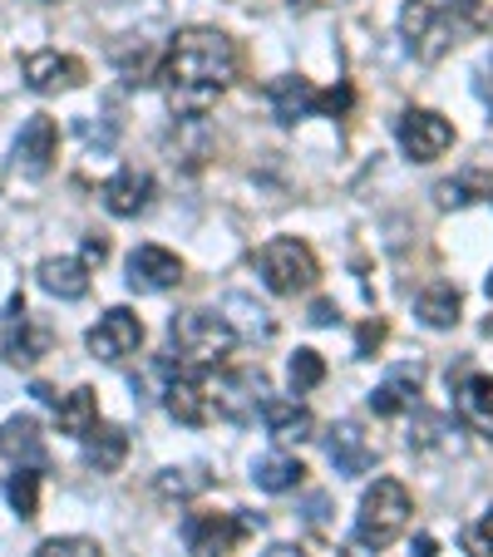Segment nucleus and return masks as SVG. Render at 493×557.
<instances>
[{"mask_svg":"<svg viewBox=\"0 0 493 557\" xmlns=\"http://www.w3.org/2000/svg\"><path fill=\"white\" fill-rule=\"evenodd\" d=\"M232 79H237V45L222 30H212V25L178 30L163 64H158V85L169 95L173 114L183 119L202 114L212 99H222L232 89Z\"/></svg>","mask_w":493,"mask_h":557,"instance_id":"obj_1","label":"nucleus"},{"mask_svg":"<svg viewBox=\"0 0 493 557\" xmlns=\"http://www.w3.org/2000/svg\"><path fill=\"white\" fill-rule=\"evenodd\" d=\"M169 341H173V360L188 370H218L222 360L237 350V331H232L227 315H212V311H183L169 321Z\"/></svg>","mask_w":493,"mask_h":557,"instance_id":"obj_2","label":"nucleus"},{"mask_svg":"<svg viewBox=\"0 0 493 557\" xmlns=\"http://www.w3.org/2000/svg\"><path fill=\"white\" fill-rule=\"evenodd\" d=\"M409 513H415L409 488L399 484V479H375V484L366 488V498H360L356 543L370 547V553H380V547H390L409 528Z\"/></svg>","mask_w":493,"mask_h":557,"instance_id":"obj_3","label":"nucleus"},{"mask_svg":"<svg viewBox=\"0 0 493 557\" xmlns=\"http://www.w3.org/2000/svg\"><path fill=\"white\" fill-rule=\"evenodd\" d=\"M252 267L272 296L311 292L316 276H321V262H316V252L301 243V237H272V243H262L252 257Z\"/></svg>","mask_w":493,"mask_h":557,"instance_id":"obj_4","label":"nucleus"},{"mask_svg":"<svg viewBox=\"0 0 493 557\" xmlns=\"http://www.w3.org/2000/svg\"><path fill=\"white\" fill-rule=\"evenodd\" d=\"M257 528H262V518L252 513H188L183 518V543H188L193 557H227Z\"/></svg>","mask_w":493,"mask_h":557,"instance_id":"obj_5","label":"nucleus"},{"mask_svg":"<svg viewBox=\"0 0 493 557\" xmlns=\"http://www.w3.org/2000/svg\"><path fill=\"white\" fill-rule=\"evenodd\" d=\"M399 35H405L409 50L420 54V60H440L454 45V35H464V30L444 0H409L405 11H399Z\"/></svg>","mask_w":493,"mask_h":557,"instance_id":"obj_6","label":"nucleus"},{"mask_svg":"<svg viewBox=\"0 0 493 557\" xmlns=\"http://www.w3.org/2000/svg\"><path fill=\"white\" fill-rule=\"evenodd\" d=\"M395 138H399V148H405V158L434 163V158L454 144V124L444 114H434V109H405V114L395 119Z\"/></svg>","mask_w":493,"mask_h":557,"instance_id":"obj_7","label":"nucleus"},{"mask_svg":"<svg viewBox=\"0 0 493 557\" xmlns=\"http://www.w3.org/2000/svg\"><path fill=\"white\" fill-rule=\"evenodd\" d=\"M212 389V414H227V420H252L267 400V380L262 370H222L218 380H208Z\"/></svg>","mask_w":493,"mask_h":557,"instance_id":"obj_8","label":"nucleus"},{"mask_svg":"<svg viewBox=\"0 0 493 557\" xmlns=\"http://www.w3.org/2000/svg\"><path fill=\"white\" fill-rule=\"evenodd\" d=\"M89 356L95 360H124V356H134L138 346H144V321H138L128 306H114V311H104L99 315V326H89Z\"/></svg>","mask_w":493,"mask_h":557,"instance_id":"obj_9","label":"nucleus"},{"mask_svg":"<svg viewBox=\"0 0 493 557\" xmlns=\"http://www.w3.org/2000/svg\"><path fill=\"white\" fill-rule=\"evenodd\" d=\"M163 410H169L178 424H188V430L208 424V420H212V389H208V375H202V370L178 366V375H169V385H163Z\"/></svg>","mask_w":493,"mask_h":557,"instance_id":"obj_10","label":"nucleus"},{"mask_svg":"<svg viewBox=\"0 0 493 557\" xmlns=\"http://www.w3.org/2000/svg\"><path fill=\"white\" fill-rule=\"evenodd\" d=\"M54 153H60V124L50 114H35L30 124L15 134V173L25 178H45L54 169Z\"/></svg>","mask_w":493,"mask_h":557,"instance_id":"obj_11","label":"nucleus"},{"mask_svg":"<svg viewBox=\"0 0 493 557\" xmlns=\"http://www.w3.org/2000/svg\"><path fill=\"white\" fill-rule=\"evenodd\" d=\"M89 79L85 60H74V54H60V50H40L25 60V85L35 89V95H70V89H79Z\"/></svg>","mask_w":493,"mask_h":557,"instance_id":"obj_12","label":"nucleus"},{"mask_svg":"<svg viewBox=\"0 0 493 557\" xmlns=\"http://www.w3.org/2000/svg\"><path fill=\"white\" fill-rule=\"evenodd\" d=\"M178 282H183V262L169 252V247L144 243L128 252V286H134V292L158 296V292H173Z\"/></svg>","mask_w":493,"mask_h":557,"instance_id":"obj_13","label":"nucleus"},{"mask_svg":"<svg viewBox=\"0 0 493 557\" xmlns=\"http://www.w3.org/2000/svg\"><path fill=\"white\" fill-rule=\"evenodd\" d=\"M50 331L35 326L30 315H25V301H11V326H5V341H0V356L11 360V366H35V360L50 350Z\"/></svg>","mask_w":493,"mask_h":557,"instance_id":"obj_14","label":"nucleus"},{"mask_svg":"<svg viewBox=\"0 0 493 557\" xmlns=\"http://www.w3.org/2000/svg\"><path fill=\"white\" fill-rule=\"evenodd\" d=\"M267 99H272V114L282 119V124H301V119L321 114V104H325V95L311 85V79H301V74L276 79V85L267 89Z\"/></svg>","mask_w":493,"mask_h":557,"instance_id":"obj_15","label":"nucleus"},{"mask_svg":"<svg viewBox=\"0 0 493 557\" xmlns=\"http://www.w3.org/2000/svg\"><path fill=\"white\" fill-rule=\"evenodd\" d=\"M454 410L479 440H493V375H464L454 389Z\"/></svg>","mask_w":493,"mask_h":557,"instance_id":"obj_16","label":"nucleus"},{"mask_svg":"<svg viewBox=\"0 0 493 557\" xmlns=\"http://www.w3.org/2000/svg\"><path fill=\"white\" fill-rule=\"evenodd\" d=\"M99 198H104V208L114 212V218H138V212H148V202H153V178L138 169H119L114 178L99 188Z\"/></svg>","mask_w":493,"mask_h":557,"instance_id":"obj_17","label":"nucleus"},{"mask_svg":"<svg viewBox=\"0 0 493 557\" xmlns=\"http://www.w3.org/2000/svg\"><path fill=\"white\" fill-rule=\"evenodd\" d=\"M257 414H262L267 434H272L276 444H301V440H311V430H316L311 410H306L301 400H282V395H267Z\"/></svg>","mask_w":493,"mask_h":557,"instance_id":"obj_18","label":"nucleus"},{"mask_svg":"<svg viewBox=\"0 0 493 557\" xmlns=\"http://www.w3.org/2000/svg\"><path fill=\"white\" fill-rule=\"evenodd\" d=\"M420 380H424V370H420V366H399V370H390L385 385L370 389V410L385 414V420H390V414L415 410V400H420Z\"/></svg>","mask_w":493,"mask_h":557,"instance_id":"obj_19","label":"nucleus"},{"mask_svg":"<svg viewBox=\"0 0 493 557\" xmlns=\"http://www.w3.org/2000/svg\"><path fill=\"white\" fill-rule=\"evenodd\" d=\"M325 454H331L336 473H346V479L375 469V444L360 434V424H336V430H331V440H325Z\"/></svg>","mask_w":493,"mask_h":557,"instance_id":"obj_20","label":"nucleus"},{"mask_svg":"<svg viewBox=\"0 0 493 557\" xmlns=\"http://www.w3.org/2000/svg\"><path fill=\"white\" fill-rule=\"evenodd\" d=\"M35 276H40V292L60 296V301H79V296H89V267L79 262V257H45Z\"/></svg>","mask_w":493,"mask_h":557,"instance_id":"obj_21","label":"nucleus"},{"mask_svg":"<svg viewBox=\"0 0 493 557\" xmlns=\"http://www.w3.org/2000/svg\"><path fill=\"white\" fill-rule=\"evenodd\" d=\"M0 454L11 463H25V469H40L45 463V440H40V424L30 414H15V420L0 424Z\"/></svg>","mask_w":493,"mask_h":557,"instance_id":"obj_22","label":"nucleus"},{"mask_svg":"<svg viewBox=\"0 0 493 557\" xmlns=\"http://www.w3.org/2000/svg\"><path fill=\"white\" fill-rule=\"evenodd\" d=\"M54 424H60V434H74V440H85L89 430L99 424V395L89 385L70 389V395H60L54 400Z\"/></svg>","mask_w":493,"mask_h":557,"instance_id":"obj_23","label":"nucleus"},{"mask_svg":"<svg viewBox=\"0 0 493 557\" xmlns=\"http://www.w3.org/2000/svg\"><path fill=\"white\" fill-rule=\"evenodd\" d=\"M79 444H85V463L99 473H114L119 463L128 459V434L119 430V424H95Z\"/></svg>","mask_w":493,"mask_h":557,"instance_id":"obj_24","label":"nucleus"},{"mask_svg":"<svg viewBox=\"0 0 493 557\" xmlns=\"http://www.w3.org/2000/svg\"><path fill=\"white\" fill-rule=\"evenodd\" d=\"M459 292H454L449 282H434V286H424L420 296H415V315H420L430 331H449L454 321H459Z\"/></svg>","mask_w":493,"mask_h":557,"instance_id":"obj_25","label":"nucleus"},{"mask_svg":"<svg viewBox=\"0 0 493 557\" xmlns=\"http://www.w3.org/2000/svg\"><path fill=\"white\" fill-rule=\"evenodd\" d=\"M252 479L267 494H286V488H296L306 479V463L292 459V454H267V459L252 463Z\"/></svg>","mask_w":493,"mask_h":557,"instance_id":"obj_26","label":"nucleus"},{"mask_svg":"<svg viewBox=\"0 0 493 557\" xmlns=\"http://www.w3.org/2000/svg\"><path fill=\"white\" fill-rule=\"evenodd\" d=\"M5 498H11V508L30 523L35 513H40V469H25V463H15V473L5 479Z\"/></svg>","mask_w":493,"mask_h":557,"instance_id":"obj_27","label":"nucleus"},{"mask_svg":"<svg viewBox=\"0 0 493 557\" xmlns=\"http://www.w3.org/2000/svg\"><path fill=\"white\" fill-rule=\"evenodd\" d=\"M208 488V473L202 469H163L158 473V494L163 498H193Z\"/></svg>","mask_w":493,"mask_h":557,"instance_id":"obj_28","label":"nucleus"},{"mask_svg":"<svg viewBox=\"0 0 493 557\" xmlns=\"http://www.w3.org/2000/svg\"><path fill=\"white\" fill-rule=\"evenodd\" d=\"M286 380H292L296 395H306V389H316L325 380V360L316 356V350H296L292 366H286Z\"/></svg>","mask_w":493,"mask_h":557,"instance_id":"obj_29","label":"nucleus"},{"mask_svg":"<svg viewBox=\"0 0 493 557\" xmlns=\"http://www.w3.org/2000/svg\"><path fill=\"white\" fill-rule=\"evenodd\" d=\"M473 198H493V183L483 178V173H464L459 183H444L440 188L444 208H464V202H473Z\"/></svg>","mask_w":493,"mask_h":557,"instance_id":"obj_30","label":"nucleus"},{"mask_svg":"<svg viewBox=\"0 0 493 557\" xmlns=\"http://www.w3.org/2000/svg\"><path fill=\"white\" fill-rule=\"evenodd\" d=\"M459 30H493V0H444Z\"/></svg>","mask_w":493,"mask_h":557,"instance_id":"obj_31","label":"nucleus"},{"mask_svg":"<svg viewBox=\"0 0 493 557\" xmlns=\"http://www.w3.org/2000/svg\"><path fill=\"white\" fill-rule=\"evenodd\" d=\"M35 557H99V543L95 537H50Z\"/></svg>","mask_w":493,"mask_h":557,"instance_id":"obj_32","label":"nucleus"},{"mask_svg":"<svg viewBox=\"0 0 493 557\" xmlns=\"http://www.w3.org/2000/svg\"><path fill=\"white\" fill-rule=\"evenodd\" d=\"M464 547H469V557H493V508L479 523L464 528Z\"/></svg>","mask_w":493,"mask_h":557,"instance_id":"obj_33","label":"nucleus"},{"mask_svg":"<svg viewBox=\"0 0 493 557\" xmlns=\"http://www.w3.org/2000/svg\"><path fill=\"white\" fill-rule=\"evenodd\" d=\"M380 341H385V326H380V321H370V326H360V356H370V350H375Z\"/></svg>","mask_w":493,"mask_h":557,"instance_id":"obj_34","label":"nucleus"},{"mask_svg":"<svg viewBox=\"0 0 493 557\" xmlns=\"http://www.w3.org/2000/svg\"><path fill=\"white\" fill-rule=\"evenodd\" d=\"M311 321H316V326H331V321H336V306H331V301H316L311 306Z\"/></svg>","mask_w":493,"mask_h":557,"instance_id":"obj_35","label":"nucleus"},{"mask_svg":"<svg viewBox=\"0 0 493 557\" xmlns=\"http://www.w3.org/2000/svg\"><path fill=\"white\" fill-rule=\"evenodd\" d=\"M85 257H89V262H104V257H109V243H104V237H89V243H85Z\"/></svg>","mask_w":493,"mask_h":557,"instance_id":"obj_36","label":"nucleus"},{"mask_svg":"<svg viewBox=\"0 0 493 557\" xmlns=\"http://www.w3.org/2000/svg\"><path fill=\"white\" fill-rule=\"evenodd\" d=\"M479 95H483V99H489V104H493V60H489V64H483V70H479Z\"/></svg>","mask_w":493,"mask_h":557,"instance_id":"obj_37","label":"nucleus"},{"mask_svg":"<svg viewBox=\"0 0 493 557\" xmlns=\"http://www.w3.org/2000/svg\"><path fill=\"white\" fill-rule=\"evenodd\" d=\"M267 557H306V553H296V547H267Z\"/></svg>","mask_w":493,"mask_h":557,"instance_id":"obj_38","label":"nucleus"},{"mask_svg":"<svg viewBox=\"0 0 493 557\" xmlns=\"http://www.w3.org/2000/svg\"><path fill=\"white\" fill-rule=\"evenodd\" d=\"M415 557H434V537H420V553Z\"/></svg>","mask_w":493,"mask_h":557,"instance_id":"obj_39","label":"nucleus"},{"mask_svg":"<svg viewBox=\"0 0 493 557\" xmlns=\"http://www.w3.org/2000/svg\"><path fill=\"white\" fill-rule=\"evenodd\" d=\"M489 296H493V276H489Z\"/></svg>","mask_w":493,"mask_h":557,"instance_id":"obj_40","label":"nucleus"}]
</instances>
